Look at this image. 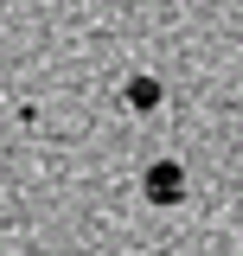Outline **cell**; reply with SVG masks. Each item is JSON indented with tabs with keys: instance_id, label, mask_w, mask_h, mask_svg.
I'll list each match as a JSON object with an SVG mask.
<instances>
[{
	"instance_id": "cell-1",
	"label": "cell",
	"mask_w": 243,
	"mask_h": 256,
	"mask_svg": "<svg viewBox=\"0 0 243 256\" xmlns=\"http://www.w3.org/2000/svg\"><path fill=\"white\" fill-rule=\"evenodd\" d=\"M141 192H148L154 205H180L186 198V166L180 160H154L148 173H141Z\"/></svg>"
},
{
	"instance_id": "cell-2",
	"label": "cell",
	"mask_w": 243,
	"mask_h": 256,
	"mask_svg": "<svg viewBox=\"0 0 243 256\" xmlns=\"http://www.w3.org/2000/svg\"><path fill=\"white\" fill-rule=\"evenodd\" d=\"M154 102H160V84L154 77H134L128 84V109H154Z\"/></svg>"
}]
</instances>
